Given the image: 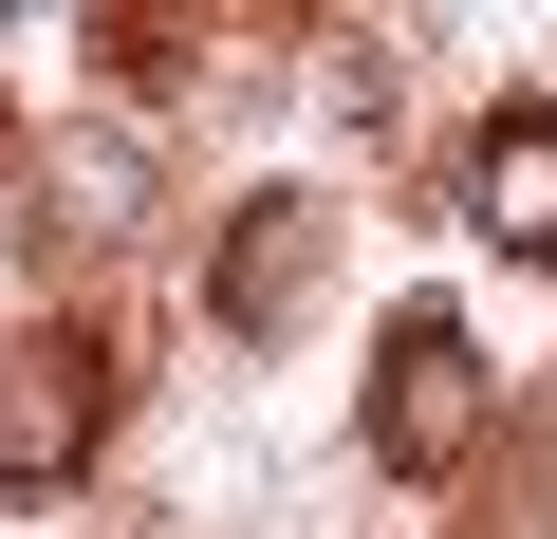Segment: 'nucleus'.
Here are the masks:
<instances>
[{"mask_svg": "<svg viewBox=\"0 0 557 539\" xmlns=\"http://www.w3.org/2000/svg\"><path fill=\"white\" fill-rule=\"evenodd\" d=\"M298 298H317V223H298V205H242V242H223V317L278 335Z\"/></svg>", "mask_w": 557, "mask_h": 539, "instance_id": "nucleus-3", "label": "nucleus"}, {"mask_svg": "<svg viewBox=\"0 0 557 539\" xmlns=\"http://www.w3.org/2000/svg\"><path fill=\"white\" fill-rule=\"evenodd\" d=\"M465 428H483V354H465L446 317H391V391H372V446H391V465H446Z\"/></svg>", "mask_w": 557, "mask_h": 539, "instance_id": "nucleus-1", "label": "nucleus"}, {"mask_svg": "<svg viewBox=\"0 0 557 539\" xmlns=\"http://www.w3.org/2000/svg\"><path fill=\"white\" fill-rule=\"evenodd\" d=\"M465 223L483 242H557V112H483V149H465Z\"/></svg>", "mask_w": 557, "mask_h": 539, "instance_id": "nucleus-2", "label": "nucleus"}]
</instances>
